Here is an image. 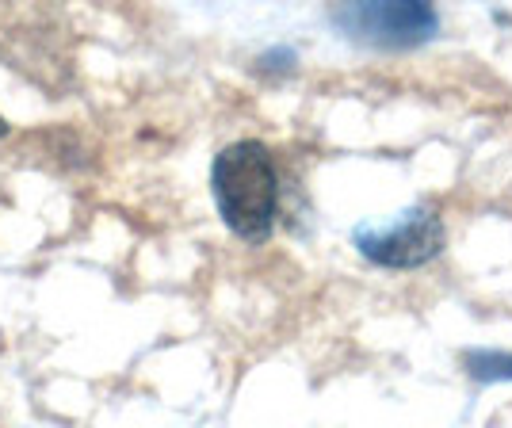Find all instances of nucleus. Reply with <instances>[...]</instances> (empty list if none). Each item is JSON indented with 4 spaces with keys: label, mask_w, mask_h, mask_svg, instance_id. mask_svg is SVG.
<instances>
[{
    "label": "nucleus",
    "mask_w": 512,
    "mask_h": 428,
    "mask_svg": "<svg viewBox=\"0 0 512 428\" xmlns=\"http://www.w3.org/2000/svg\"><path fill=\"white\" fill-rule=\"evenodd\" d=\"M333 27L344 39L379 50H409L428 43L440 31V12L425 0H360V4H337L329 12Z\"/></svg>",
    "instance_id": "f03ea898"
},
{
    "label": "nucleus",
    "mask_w": 512,
    "mask_h": 428,
    "mask_svg": "<svg viewBox=\"0 0 512 428\" xmlns=\"http://www.w3.org/2000/svg\"><path fill=\"white\" fill-rule=\"evenodd\" d=\"M4 134H8V119H4V115H0V138H4Z\"/></svg>",
    "instance_id": "423d86ee"
},
{
    "label": "nucleus",
    "mask_w": 512,
    "mask_h": 428,
    "mask_svg": "<svg viewBox=\"0 0 512 428\" xmlns=\"http://www.w3.org/2000/svg\"><path fill=\"white\" fill-rule=\"evenodd\" d=\"M352 241L379 268H421L444 253V222L432 207H409L390 222L356 226Z\"/></svg>",
    "instance_id": "7ed1b4c3"
},
{
    "label": "nucleus",
    "mask_w": 512,
    "mask_h": 428,
    "mask_svg": "<svg viewBox=\"0 0 512 428\" xmlns=\"http://www.w3.org/2000/svg\"><path fill=\"white\" fill-rule=\"evenodd\" d=\"M463 367L474 383H512V352H493V348H474L463 356Z\"/></svg>",
    "instance_id": "20e7f679"
},
{
    "label": "nucleus",
    "mask_w": 512,
    "mask_h": 428,
    "mask_svg": "<svg viewBox=\"0 0 512 428\" xmlns=\"http://www.w3.org/2000/svg\"><path fill=\"white\" fill-rule=\"evenodd\" d=\"M291 65H295V50L279 46V50H272V54H264V58L256 62V69H264V73H287Z\"/></svg>",
    "instance_id": "39448f33"
},
{
    "label": "nucleus",
    "mask_w": 512,
    "mask_h": 428,
    "mask_svg": "<svg viewBox=\"0 0 512 428\" xmlns=\"http://www.w3.org/2000/svg\"><path fill=\"white\" fill-rule=\"evenodd\" d=\"M211 192L222 222L241 241H264L276 226L279 211V172L272 150L264 142H234L214 157Z\"/></svg>",
    "instance_id": "f257e3e1"
}]
</instances>
